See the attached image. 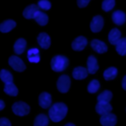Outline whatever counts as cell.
Instances as JSON below:
<instances>
[{"label":"cell","mask_w":126,"mask_h":126,"mask_svg":"<svg viewBox=\"0 0 126 126\" xmlns=\"http://www.w3.org/2000/svg\"><path fill=\"white\" fill-rule=\"evenodd\" d=\"M87 65H88V72L90 74H94L97 70H98V64L96 61V58L93 55L89 56L88 61H87Z\"/></svg>","instance_id":"cell-13"},{"label":"cell","mask_w":126,"mask_h":126,"mask_svg":"<svg viewBox=\"0 0 126 126\" xmlns=\"http://www.w3.org/2000/svg\"><path fill=\"white\" fill-rule=\"evenodd\" d=\"M103 27V19L101 16H94L91 22L90 28L93 32H98Z\"/></svg>","instance_id":"cell-7"},{"label":"cell","mask_w":126,"mask_h":126,"mask_svg":"<svg viewBox=\"0 0 126 126\" xmlns=\"http://www.w3.org/2000/svg\"><path fill=\"white\" fill-rule=\"evenodd\" d=\"M114 5H115V0H103L101 4V8L103 11L108 12L114 7Z\"/></svg>","instance_id":"cell-29"},{"label":"cell","mask_w":126,"mask_h":126,"mask_svg":"<svg viewBox=\"0 0 126 126\" xmlns=\"http://www.w3.org/2000/svg\"><path fill=\"white\" fill-rule=\"evenodd\" d=\"M121 37V32L118 29H112L108 33V40L111 44H116Z\"/></svg>","instance_id":"cell-19"},{"label":"cell","mask_w":126,"mask_h":126,"mask_svg":"<svg viewBox=\"0 0 126 126\" xmlns=\"http://www.w3.org/2000/svg\"><path fill=\"white\" fill-rule=\"evenodd\" d=\"M9 65L18 72H22L26 69V65L23 62V60L21 58H19L18 56H11L9 58Z\"/></svg>","instance_id":"cell-5"},{"label":"cell","mask_w":126,"mask_h":126,"mask_svg":"<svg viewBox=\"0 0 126 126\" xmlns=\"http://www.w3.org/2000/svg\"><path fill=\"white\" fill-rule=\"evenodd\" d=\"M99 89V83L97 80H93L91 81V83L88 86V92L91 94H94L97 92V90Z\"/></svg>","instance_id":"cell-28"},{"label":"cell","mask_w":126,"mask_h":126,"mask_svg":"<svg viewBox=\"0 0 126 126\" xmlns=\"http://www.w3.org/2000/svg\"><path fill=\"white\" fill-rule=\"evenodd\" d=\"M0 126H11V123L7 118H0Z\"/></svg>","instance_id":"cell-32"},{"label":"cell","mask_w":126,"mask_h":126,"mask_svg":"<svg viewBox=\"0 0 126 126\" xmlns=\"http://www.w3.org/2000/svg\"><path fill=\"white\" fill-rule=\"evenodd\" d=\"M47 125H48V118L45 114H39L34 119L33 126H47Z\"/></svg>","instance_id":"cell-24"},{"label":"cell","mask_w":126,"mask_h":126,"mask_svg":"<svg viewBox=\"0 0 126 126\" xmlns=\"http://www.w3.org/2000/svg\"><path fill=\"white\" fill-rule=\"evenodd\" d=\"M26 45H27V41L24 38H19L14 44V51L17 54H22L26 49Z\"/></svg>","instance_id":"cell-21"},{"label":"cell","mask_w":126,"mask_h":126,"mask_svg":"<svg viewBox=\"0 0 126 126\" xmlns=\"http://www.w3.org/2000/svg\"><path fill=\"white\" fill-rule=\"evenodd\" d=\"M112 21L114 24L118 25V26H121L125 23L126 21V16L124 14V12L120 11V10H117L115 11L113 14H112Z\"/></svg>","instance_id":"cell-14"},{"label":"cell","mask_w":126,"mask_h":126,"mask_svg":"<svg viewBox=\"0 0 126 126\" xmlns=\"http://www.w3.org/2000/svg\"><path fill=\"white\" fill-rule=\"evenodd\" d=\"M122 88L126 91V76H124V78L122 80Z\"/></svg>","instance_id":"cell-33"},{"label":"cell","mask_w":126,"mask_h":126,"mask_svg":"<svg viewBox=\"0 0 126 126\" xmlns=\"http://www.w3.org/2000/svg\"><path fill=\"white\" fill-rule=\"evenodd\" d=\"M69 64V60L67 57L63 56V55H56L51 59L50 65H51V69L55 72H61L64 71L67 66Z\"/></svg>","instance_id":"cell-2"},{"label":"cell","mask_w":126,"mask_h":126,"mask_svg":"<svg viewBox=\"0 0 126 126\" xmlns=\"http://www.w3.org/2000/svg\"><path fill=\"white\" fill-rule=\"evenodd\" d=\"M39 10V7L37 5H34V4H32L30 6H28L24 12H23V16L26 18V19H33V16L35 14L36 11Z\"/></svg>","instance_id":"cell-16"},{"label":"cell","mask_w":126,"mask_h":126,"mask_svg":"<svg viewBox=\"0 0 126 126\" xmlns=\"http://www.w3.org/2000/svg\"><path fill=\"white\" fill-rule=\"evenodd\" d=\"M0 79L2 80V82H4L5 84H8V83H13V75L5 70V69H2L0 71Z\"/></svg>","instance_id":"cell-26"},{"label":"cell","mask_w":126,"mask_h":126,"mask_svg":"<svg viewBox=\"0 0 126 126\" xmlns=\"http://www.w3.org/2000/svg\"><path fill=\"white\" fill-rule=\"evenodd\" d=\"M28 59L30 62L32 63H37L40 60V56H39V51L36 48H31L28 50Z\"/></svg>","instance_id":"cell-18"},{"label":"cell","mask_w":126,"mask_h":126,"mask_svg":"<svg viewBox=\"0 0 126 126\" xmlns=\"http://www.w3.org/2000/svg\"><path fill=\"white\" fill-rule=\"evenodd\" d=\"M4 92L9 94V95H12V96H16L18 94V89L17 87L13 84V83H8V84H5V87H4Z\"/></svg>","instance_id":"cell-23"},{"label":"cell","mask_w":126,"mask_h":126,"mask_svg":"<svg viewBox=\"0 0 126 126\" xmlns=\"http://www.w3.org/2000/svg\"><path fill=\"white\" fill-rule=\"evenodd\" d=\"M90 0H77V4L80 8H85L89 4Z\"/></svg>","instance_id":"cell-31"},{"label":"cell","mask_w":126,"mask_h":126,"mask_svg":"<svg viewBox=\"0 0 126 126\" xmlns=\"http://www.w3.org/2000/svg\"><path fill=\"white\" fill-rule=\"evenodd\" d=\"M70 78L67 75H62L57 81V89L60 93H67L70 89Z\"/></svg>","instance_id":"cell-4"},{"label":"cell","mask_w":126,"mask_h":126,"mask_svg":"<svg viewBox=\"0 0 126 126\" xmlns=\"http://www.w3.org/2000/svg\"><path fill=\"white\" fill-rule=\"evenodd\" d=\"M4 107H5V103H4V101H3V100H1V99H0V110L4 109Z\"/></svg>","instance_id":"cell-34"},{"label":"cell","mask_w":126,"mask_h":126,"mask_svg":"<svg viewBox=\"0 0 126 126\" xmlns=\"http://www.w3.org/2000/svg\"><path fill=\"white\" fill-rule=\"evenodd\" d=\"M87 43H88V40H87L86 37H84V36H78L72 42V48L74 50H76V51H81V50H83L86 47Z\"/></svg>","instance_id":"cell-10"},{"label":"cell","mask_w":126,"mask_h":126,"mask_svg":"<svg viewBox=\"0 0 126 126\" xmlns=\"http://www.w3.org/2000/svg\"><path fill=\"white\" fill-rule=\"evenodd\" d=\"M111 110H112V106H111L108 102L98 101V102L96 103V105H95V111H96L98 114H100V115L109 113Z\"/></svg>","instance_id":"cell-9"},{"label":"cell","mask_w":126,"mask_h":126,"mask_svg":"<svg viewBox=\"0 0 126 126\" xmlns=\"http://www.w3.org/2000/svg\"><path fill=\"white\" fill-rule=\"evenodd\" d=\"M91 46H92V48H93L95 52H97V53H104V52H106V50H107L106 44H105L103 41L98 40V39H93V40L91 41Z\"/></svg>","instance_id":"cell-8"},{"label":"cell","mask_w":126,"mask_h":126,"mask_svg":"<svg viewBox=\"0 0 126 126\" xmlns=\"http://www.w3.org/2000/svg\"><path fill=\"white\" fill-rule=\"evenodd\" d=\"M89 72L86 68L84 67H76L74 70H73V77L76 79V80H83L85 78H87Z\"/></svg>","instance_id":"cell-15"},{"label":"cell","mask_w":126,"mask_h":126,"mask_svg":"<svg viewBox=\"0 0 126 126\" xmlns=\"http://www.w3.org/2000/svg\"><path fill=\"white\" fill-rule=\"evenodd\" d=\"M112 98V93L110 91H104L101 94H98L97 96V101H104V102H109L110 99Z\"/></svg>","instance_id":"cell-27"},{"label":"cell","mask_w":126,"mask_h":126,"mask_svg":"<svg viewBox=\"0 0 126 126\" xmlns=\"http://www.w3.org/2000/svg\"><path fill=\"white\" fill-rule=\"evenodd\" d=\"M64 126H75L73 123H67V124H65Z\"/></svg>","instance_id":"cell-35"},{"label":"cell","mask_w":126,"mask_h":126,"mask_svg":"<svg viewBox=\"0 0 126 126\" xmlns=\"http://www.w3.org/2000/svg\"><path fill=\"white\" fill-rule=\"evenodd\" d=\"M67 105L63 102H56L54 103L48 110L49 118L53 122H59L61 121L67 114Z\"/></svg>","instance_id":"cell-1"},{"label":"cell","mask_w":126,"mask_h":126,"mask_svg":"<svg viewBox=\"0 0 126 126\" xmlns=\"http://www.w3.org/2000/svg\"><path fill=\"white\" fill-rule=\"evenodd\" d=\"M117 75V69L115 67H109L103 72V77L105 80H113Z\"/></svg>","instance_id":"cell-25"},{"label":"cell","mask_w":126,"mask_h":126,"mask_svg":"<svg viewBox=\"0 0 126 126\" xmlns=\"http://www.w3.org/2000/svg\"><path fill=\"white\" fill-rule=\"evenodd\" d=\"M116 121H117L116 116L110 112L101 115V117L99 119V122L102 126H114L116 124Z\"/></svg>","instance_id":"cell-6"},{"label":"cell","mask_w":126,"mask_h":126,"mask_svg":"<svg viewBox=\"0 0 126 126\" xmlns=\"http://www.w3.org/2000/svg\"><path fill=\"white\" fill-rule=\"evenodd\" d=\"M38 103L42 108H47L51 104V95L48 93H41L38 97Z\"/></svg>","instance_id":"cell-11"},{"label":"cell","mask_w":126,"mask_h":126,"mask_svg":"<svg viewBox=\"0 0 126 126\" xmlns=\"http://www.w3.org/2000/svg\"><path fill=\"white\" fill-rule=\"evenodd\" d=\"M37 6L42 10H49L51 7V3L48 0H39Z\"/></svg>","instance_id":"cell-30"},{"label":"cell","mask_w":126,"mask_h":126,"mask_svg":"<svg viewBox=\"0 0 126 126\" xmlns=\"http://www.w3.org/2000/svg\"><path fill=\"white\" fill-rule=\"evenodd\" d=\"M12 110L15 114L19 116H24L30 112V106L23 101H17L12 105Z\"/></svg>","instance_id":"cell-3"},{"label":"cell","mask_w":126,"mask_h":126,"mask_svg":"<svg viewBox=\"0 0 126 126\" xmlns=\"http://www.w3.org/2000/svg\"><path fill=\"white\" fill-rule=\"evenodd\" d=\"M115 45H116L115 48H116V51L118 54H120L122 56L126 55V37L120 38Z\"/></svg>","instance_id":"cell-22"},{"label":"cell","mask_w":126,"mask_h":126,"mask_svg":"<svg viewBox=\"0 0 126 126\" xmlns=\"http://www.w3.org/2000/svg\"><path fill=\"white\" fill-rule=\"evenodd\" d=\"M16 27V23L13 20H7L0 24V32H8L12 31Z\"/></svg>","instance_id":"cell-20"},{"label":"cell","mask_w":126,"mask_h":126,"mask_svg":"<svg viewBox=\"0 0 126 126\" xmlns=\"http://www.w3.org/2000/svg\"><path fill=\"white\" fill-rule=\"evenodd\" d=\"M37 42L40 47L46 49L50 46V37L47 33L45 32H40L37 36Z\"/></svg>","instance_id":"cell-12"},{"label":"cell","mask_w":126,"mask_h":126,"mask_svg":"<svg viewBox=\"0 0 126 126\" xmlns=\"http://www.w3.org/2000/svg\"><path fill=\"white\" fill-rule=\"evenodd\" d=\"M33 19L35 20V22L39 25V26H45L48 22V17L45 13L41 12V11H36L34 16H33Z\"/></svg>","instance_id":"cell-17"}]
</instances>
